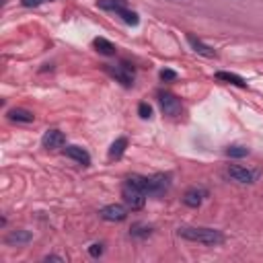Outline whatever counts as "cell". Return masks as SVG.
I'll list each match as a JSON object with an SVG mask.
<instances>
[{
  "label": "cell",
  "mask_w": 263,
  "mask_h": 263,
  "mask_svg": "<svg viewBox=\"0 0 263 263\" xmlns=\"http://www.w3.org/2000/svg\"><path fill=\"white\" fill-rule=\"evenodd\" d=\"M177 234L185 240H191V242H201V245H208V247H214V245H222L224 242V234L216 228H208V226H181L177 230Z\"/></svg>",
  "instance_id": "6da1fadb"
},
{
  "label": "cell",
  "mask_w": 263,
  "mask_h": 263,
  "mask_svg": "<svg viewBox=\"0 0 263 263\" xmlns=\"http://www.w3.org/2000/svg\"><path fill=\"white\" fill-rule=\"evenodd\" d=\"M127 183L136 185L138 189H142L146 195H162L168 187H171V177L168 175H152V177H142V175H129L125 179Z\"/></svg>",
  "instance_id": "7a4b0ae2"
},
{
  "label": "cell",
  "mask_w": 263,
  "mask_h": 263,
  "mask_svg": "<svg viewBox=\"0 0 263 263\" xmlns=\"http://www.w3.org/2000/svg\"><path fill=\"white\" fill-rule=\"evenodd\" d=\"M121 197H123V201H125L127 208H132V210H142L148 195H146L142 189H138L136 185H132V183L125 181L123 187H121Z\"/></svg>",
  "instance_id": "3957f363"
},
{
  "label": "cell",
  "mask_w": 263,
  "mask_h": 263,
  "mask_svg": "<svg viewBox=\"0 0 263 263\" xmlns=\"http://www.w3.org/2000/svg\"><path fill=\"white\" fill-rule=\"evenodd\" d=\"M107 70H109V74H111L117 82H121L123 86H132L134 80H136V68H134L129 62H119V64H115V66H109Z\"/></svg>",
  "instance_id": "277c9868"
},
{
  "label": "cell",
  "mask_w": 263,
  "mask_h": 263,
  "mask_svg": "<svg viewBox=\"0 0 263 263\" xmlns=\"http://www.w3.org/2000/svg\"><path fill=\"white\" fill-rule=\"evenodd\" d=\"M156 99H158V105H160V109H162L164 115H168V117H179V115H181V111H183L181 99H177L173 92L160 90V92L156 95Z\"/></svg>",
  "instance_id": "5b68a950"
},
{
  "label": "cell",
  "mask_w": 263,
  "mask_h": 263,
  "mask_svg": "<svg viewBox=\"0 0 263 263\" xmlns=\"http://www.w3.org/2000/svg\"><path fill=\"white\" fill-rule=\"evenodd\" d=\"M228 177L236 183L251 185V183L257 181L259 171H253V168H247V166H240V164H232V166H228Z\"/></svg>",
  "instance_id": "8992f818"
},
{
  "label": "cell",
  "mask_w": 263,
  "mask_h": 263,
  "mask_svg": "<svg viewBox=\"0 0 263 263\" xmlns=\"http://www.w3.org/2000/svg\"><path fill=\"white\" fill-rule=\"evenodd\" d=\"M99 216L107 222H121V220L127 218V208L119 205V203H109V205L99 210Z\"/></svg>",
  "instance_id": "52a82bcc"
},
{
  "label": "cell",
  "mask_w": 263,
  "mask_h": 263,
  "mask_svg": "<svg viewBox=\"0 0 263 263\" xmlns=\"http://www.w3.org/2000/svg\"><path fill=\"white\" fill-rule=\"evenodd\" d=\"M41 144L47 150H58V148H62L66 144V136L60 129H47L43 134V138H41Z\"/></svg>",
  "instance_id": "ba28073f"
},
{
  "label": "cell",
  "mask_w": 263,
  "mask_h": 263,
  "mask_svg": "<svg viewBox=\"0 0 263 263\" xmlns=\"http://www.w3.org/2000/svg\"><path fill=\"white\" fill-rule=\"evenodd\" d=\"M205 197H208V189H203V187H191V189L185 191L183 203L189 205V208H199Z\"/></svg>",
  "instance_id": "9c48e42d"
},
{
  "label": "cell",
  "mask_w": 263,
  "mask_h": 263,
  "mask_svg": "<svg viewBox=\"0 0 263 263\" xmlns=\"http://www.w3.org/2000/svg\"><path fill=\"white\" fill-rule=\"evenodd\" d=\"M64 154L68 156V158H72V160H76L78 164H82V166H88L90 164V154L84 150V148H80V146H66L64 148Z\"/></svg>",
  "instance_id": "30bf717a"
},
{
  "label": "cell",
  "mask_w": 263,
  "mask_h": 263,
  "mask_svg": "<svg viewBox=\"0 0 263 263\" xmlns=\"http://www.w3.org/2000/svg\"><path fill=\"white\" fill-rule=\"evenodd\" d=\"M187 43L191 45V49H193L195 53H199V55H203V58H216L214 47L205 45V43H203L201 39H197L195 35H187Z\"/></svg>",
  "instance_id": "8fae6325"
},
{
  "label": "cell",
  "mask_w": 263,
  "mask_h": 263,
  "mask_svg": "<svg viewBox=\"0 0 263 263\" xmlns=\"http://www.w3.org/2000/svg\"><path fill=\"white\" fill-rule=\"evenodd\" d=\"M115 14H117L125 25H129V27H138V25H140V16H138V12H134V10L125 8V4H123L121 8H117V10H115Z\"/></svg>",
  "instance_id": "7c38bea8"
},
{
  "label": "cell",
  "mask_w": 263,
  "mask_h": 263,
  "mask_svg": "<svg viewBox=\"0 0 263 263\" xmlns=\"http://www.w3.org/2000/svg\"><path fill=\"white\" fill-rule=\"evenodd\" d=\"M216 78H218L220 82L234 84V86H240V88H245V86H247L245 78H242V76H238V74H232V72H224V70H220V72H216Z\"/></svg>",
  "instance_id": "4fadbf2b"
},
{
  "label": "cell",
  "mask_w": 263,
  "mask_h": 263,
  "mask_svg": "<svg viewBox=\"0 0 263 263\" xmlns=\"http://www.w3.org/2000/svg\"><path fill=\"white\" fill-rule=\"evenodd\" d=\"M6 115H8L10 121H16V123H31L35 119V115L27 109H10Z\"/></svg>",
  "instance_id": "5bb4252c"
},
{
  "label": "cell",
  "mask_w": 263,
  "mask_h": 263,
  "mask_svg": "<svg viewBox=\"0 0 263 263\" xmlns=\"http://www.w3.org/2000/svg\"><path fill=\"white\" fill-rule=\"evenodd\" d=\"M92 45H95V49L99 51V53H103V55H115V45L109 41V39H105V37H97L95 41H92Z\"/></svg>",
  "instance_id": "9a60e30c"
},
{
  "label": "cell",
  "mask_w": 263,
  "mask_h": 263,
  "mask_svg": "<svg viewBox=\"0 0 263 263\" xmlns=\"http://www.w3.org/2000/svg\"><path fill=\"white\" fill-rule=\"evenodd\" d=\"M33 238V234L29 230H12L8 236H6V245H21V242H29Z\"/></svg>",
  "instance_id": "2e32d148"
},
{
  "label": "cell",
  "mask_w": 263,
  "mask_h": 263,
  "mask_svg": "<svg viewBox=\"0 0 263 263\" xmlns=\"http://www.w3.org/2000/svg\"><path fill=\"white\" fill-rule=\"evenodd\" d=\"M125 148H127V138L125 136H121V138H117L113 144H111V148H109V158H121L123 156V152H125Z\"/></svg>",
  "instance_id": "e0dca14e"
},
{
  "label": "cell",
  "mask_w": 263,
  "mask_h": 263,
  "mask_svg": "<svg viewBox=\"0 0 263 263\" xmlns=\"http://www.w3.org/2000/svg\"><path fill=\"white\" fill-rule=\"evenodd\" d=\"M97 6L101 10H109V12H115L117 8L123 6V0H97Z\"/></svg>",
  "instance_id": "ac0fdd59"
},
{
  "label": "cell",
  "mask_w": 263,
  "mask_h": 263,
  "mask_svg": "<svg viewBox=\"0 0 263 263\" xmlns=\"http://www.w3.org/2000/svg\"><path fill=\"white\" fill-rule=\"evenodd\" d=\"M226 156H230V158L249 156V148H245V146H228V148H226Z\"/></svg>",
  "instance_id": "d6986e66"
},
{
  "label": "cell",
  "mask_w": 263,
  "mask_h": 263,
  "mask_svg": "<svg viewBox=\"0 0 263 263\" xmlns=\"http://www.w3.org/2000/svg\"><path fill=\"white\" fill-rule=\"evenodd\" d=\"M150 232H152V228H150V226H142V224H136V226H132V230H129V234H132L134 238H146Z\"/></svg>",
  "instance_id": "ffe728a7"
},
{
  "label": "cell",
  "mask_w": 263,
  "mask_h": 263,
  "mask_svg": "<svg viewBox=\"0 0 263 263\" xmlns=\"http://www.w3.org/2000/svg\"><path fill=\"white\" fill-rule=\"evenodd\" d=\"M138 115H140L142 119H150V117H152V107H150L146 101H142V103L138 105Z\"/></svg>",
  "instance_id": "44dd1931"
},
{
  "label": "cell",
  "mask_w": 263,
  "mask_h": 263,
  "mask_svg": "<svg viewBox=\"0 0 263 263\" xmlns=\"http://www.w3.org/2000/svg\"><path fill=\"white\" fill-rule=\"evenodd\" d=\"M160 80H164V82H168V80H175L177 78V72L175 70H168V68H164V70H160Z\"/></svg>",
  "instance_id": "7402d4cb"
},
{
  "label": "cell",
  "mask_w": 263,
  "mask_h": 263,
  "mask_svg": "<svg viewBox=\"0 0 263 263\" xmlns=\"http://www.w3.org/2000/svg\"><path fill=\"white\" fill-rule=\"evenodd\" d=\"M88 255H90V257H101V255H103V245H99V242L90 245V247H88Z\"/></svg>",
  "instance_id": "603a6c76"
},
{
  "label": "cell",
  "mask_w": 263,
  "mask_h": 263,
  "mask_svg": "<svg viewBox=\"0 0 263 263\" xmlns=\"http://www.w3.org/2000/svg\"><path fill=\"white\" fill-rule=\"evenodd\" d=\"M43 2H49V0H21V4H23V6H27V8H33V6H41Z\"/></svg>",
  "instance_id": "cb8c5ba5"
},
{
  "label": "cell",
  "mask_w": 263,
  "mask_h": 263,
  "mask_svg": "<svg viewBox=\"0 0 263 263\" xmlns=\"http://www.w3.org/2000/svg\"><path fill=\"white\" fill-rule=\"evenodd\" d=\"M43 261H64V257H60V255H47V257H43Z\"/></svg>",
  "instance_id": "d4e9b609"
},
{
  "label": "cell",
  "mask_w": 263,
  "mask_h": 263,
  "mask_svg": "<svg viewBox=\"0 0 263 263\" xmlns=\"http://www.w3.org/2000/svg\"><path fill=\"white\" fill-rule=\"evenodd\" d=\"M175 2H181V0H175Z\"/></svg>",
  "instance_id": "484cf974"
}]
</instances>
